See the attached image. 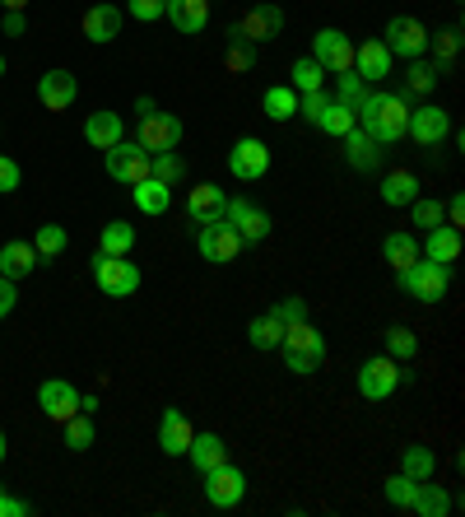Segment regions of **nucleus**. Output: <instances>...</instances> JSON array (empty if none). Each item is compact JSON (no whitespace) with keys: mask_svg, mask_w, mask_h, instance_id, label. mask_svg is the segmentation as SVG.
<instances>
[{"mask_svg":"<svg viewBox=\"0 0 465 517\" xmlns=\"http://www.w3.org/2000/svg\"><path fill=\"white\" fill-rule=\"evenodd\" d=\"M354 122H359V131H368L377 145H396V140H405V122H410V98L372 89V94H363L359 108H354Z\"/></svg>","mask_w":465,"mask_h":517,"instance_id":"f257e3e1","label":"nucleus"},{"mask_svg":"<svg viewBox=\"0 0 465 517\" xmlns=\"http://www.w3.org/2000/svg\"><path fill=\"white\" fill-rule=\"evenodd\" d=\"M396 280H400V289H405L414 303H442V299H447V289H452V266L419 257L414 266H405Z\"/></svg>","mask_w":465,"mask_h":517,"instance_id":"f03ea898","label":"nucleus"},{"mask_svg":"<svg viewBox=\"0 0 465 517\" xmlns=\"http://www.w3.org/2000/svg\"><path fill=\"white\" fill-rule=\"evenodd\" d=\"M93 285L103 289L107 299H131L140 289V266L131 257H107V252H93Z\"/></svg>","mask_w":465,"mask_h":517,"instance_id":"7ed1b4c3","label":"nucleus"},{"mask_svg":"<svg viewBox=\"0 0 465 517\" xmlns=\"http://www.w3.org/2000/svg\"><path fill=\"white\" fill-rule=\"evenodd\" d=\"M196 247H200V257L210 261V266H228V261H238L242 257V233L228 224V219H214V224H200L196 229Z\"/></svg>","mask_w":465,"mask_h":517,"instance_id":"20e7f679","label":"nucleus"},{"mask_svg":"<svg viewBox=\"0 0 465 517\" xmlns=\"http://www.w3.org/2000/svg\"><path fill=\"white\" fill-rule=\"evenodd\" d=\"M182 117H177V112H145V117H140V131H135V145H140V150L145 154H163V150H177V145H182Z\"/></svg>","mask_w":465,"mask_h":517,"instance_id":"39448f33","label":"nucleus"},{"mask_svg":"<svg viewBox=\"0 0 465 517\" xmlns=\"http://www.w3.org/2000/svg\"><path fill=\"white\" fill-rule=\"evenodd\" d=\"M405 136L419 145V150H438L442 140L452 136V112L438 108V103H424V108H410V122H405Z\"/></svg>","mask_w":465,"mask_h":517,"instance_id":"423d86ee","label":"nucleus"},{"mask_svg":"<svg viewBox=\"0 0 465 517\" xmlns=\"http://www.w3.org/2000/svg\"><path fill=\"white\" fill-rule=\"evenodd\" d=\"M382 42H386V52H391V56H400V61H414V56L428 52V28L419 24L414 14H396V19H386Z\"/></svg>","mask_w":465,"mask_h":517,"instance_id":"0eeeda50","label":"nucleus"},{"mask_svg":"<svg viewBox=\"0 0 465 517\" xmlns=\"http://www.w3.org/2000/svg\"><path fill=\"white\" fill-rule=\"evenodd\" d=\"M247 499V471L233 462H219L205 471V504L210 508H238Z\"/></svg>","mask_w":465,"mask_h":517,"instance_id":"6e6552de","label":"nucleus"},{"mask_svg":"<svg viewBox=\"0 0 465 517\" xmlns=\"http://www.w3.org/2000/svg\"><path fill=\"white\" fill-rule=\"evenodd\" d=\"M359 396L363 401H386V396L400 387V364L391 354H377V359H363L359 364Z\"/></svg>","mask_w":465,"mask_h":517,"instance_id":"1a4fd4ad","label":"nucleus"},{"mask_svg":"<svg viewBox=\"0 0 465 517\" xmlns=\"http://www.w3.org/2000/svg\"><path fill=\"white\" fill-rule=\"evenodd\" d=\"M103 168L112 182H126V187H135L140 177H149V154L135 145V140H117L112 150H103Z\"/></svg>","mask_w":465,"mask_h":517,"instance_id":"9d476101","label":"nucleus"},{"mask_svg":"<svg viewBox=\"0 0 465 517\" xmlns=\"http://www.w3.org/2000/svg\"><path fill=\"white\" fill-rule=\"evenodd\" d=\"M228 173L238 182H256V177L270 173V145L256 136H242L233 150H228Z\"/></svg>","mask_w":465,"mask_h":517,"instance_id":"9b49d317","label":"nucleus"},{"mask_svg":"<svg viewBox=\"0 0 465 517\" xmlns=\"http://www.w3.org/2000/svg\"><path fill=\"white\" fill-rule=\"evenodd\" d=\"M312 61H321L331 75H345V70H354V38L340 28H321L312 38Z\"/></svg>","mask_w":465,"mask_h":517,"instance_id":"f8f14e48","label":"nucleus"},{"mask_svg":"<svg viewBox=\"0 0 465 517\" xmlns=\"http://www.w3.org/2000/svg\"><path fill=\"white\" fill-rule=\"evenodd\" d=\"M279 354L284 359H312V364H321L326 359V336H321L312 322H289L284 327V336H279Z\"/></svg>","mask_w":465,"mask_h":517,"instance_id":"ddd939ff","label":"nucleus"},{"mask_svg":"<svg viewBox=\"0 0 465 517\" xmlns=\"http://www.w3.org/2000/svg\"><path fill=\"white\" fill-rule=\"evenodd\" d=\"M224 219L242 233V243H266L270 229H275L266 210H261V205H252V201H242V196H233V201L224 205Z\"/></svg>","mask_w":465,"mask_h":517,"instance_id":"4468645a","label":"nucleus"},{"mask_svg":"<svg viewBox=\"0 0 465 517\" xmlns=\"http://www.w3.org/2000/svg\"><path fill=\"white\" fill-rule=\"evenodd\" d=\"M38 410L47 415L52 424H66L75 410H80V392H75V382L66 378H47L38 387Z\"/></svg>","mask_w":465,"mask_h":517,"instance_id":"2eb2a0df","label":"nucleus"},{"mask_svg":"<svg viewBox=\"0 0 465 517\" xmlns=\"http://www.w3.org/2000/svg\"><path fill=\"white\" fill-rule=\"evenodd\" d=\"M279 33H284V10H279V5H252V10L238 19V38H247L252 47L279 38Z\"/></svg>","mask_w":465,"mask_h":517,"instance_id":"dca6fc26","label":"nucleus"},{"mask_svg":"<svg viewBox=\"0 0 465 517\" xmlns=\"http://www.w3.org/2000/svg\"><path fill=\"white\" fill-rule=\"evenodd\" d=\"M396 70V56L386 52L382 38H368L363 47H354V75H363V84H382Z\"/></svg>","mask_w":465,"mask_h":517,"instance_id":"f3484780","label":"nucleus"},{"mask_svg":"<svg viewBox=\"0 0 465 517\" xmlns=\"http://www.w3.org/2000/svg\"><path fill=\"white\" fill-rule=\"evenodd\" d=\"M38 98L47 112H66V108H75V98H80V80H75L70 70H47L38 80Z\"/></svg>","mask_w":465,"mask_h":517,"instance_id":"a211bd4d","label":"nucleus"},{"mask_svg":"<svg viewBox=\"0 0 465 517\" xmlns=\"http://www.w3.org/2000/svg\"><path fill=\"white\" fill-rule=\"evenodd\" d=\"M224 205H228V196H224V187H214V182H200V187L186 191V219H191L196 229L224 219Z\"/></svg>","mask_w":465,"mask_h":517,"instance_id":"6ab92c4d","label":"nucleus"},{"mask_svg":"<svg viewBox=\"0 0 465 517\" xmlns=\"http://www.w3.org/2000/svg\"><path fill=\"white\" fill-rule=\"evenodd\" d=\"M191 420H186V410L168 406L163 410V420H159V452L163 457H186V448H191Z\"/></svg>","mask_w":465,"mask_h":517,"instance_id":"aec40b11","label":"nucleus"},{"mask_svg":"<svg viewBox=\"0 0 465 517\" xmlns=\"http://www.w3.org/2000/svg\"><path fill=\"white\" fill-rule=\"evenodd\" d=\"M340 140H345V164L354 168V173H377V168H382L386 150L368 136V131H359V126H354V131H349V136H340Z\"/></svg>","mask_w":465,"mask_h":517,"instance_id":"412c9836","label":"nucleus"},{"mask_svg":"<svg viewBox=\"0 0 465 517\" xmlns=\"http://www.w3.org/2000/svg\"><path fill=\"white\" fill-rule=\"evenodd\" d=\"M121 19H126V14L117 10V5H89V10H84V38L89 42H98V47H103V42H117L121 38Z\"/></svg>","mask_w":465,"mask_h":517,"instance_id":"4be33fe9","label":"nucleus"},{"mask_svg":"<svg viewBox=\"0 0 465 517\" xmlns=\"http://www.w3.org/2000/svg\"><path fill=\"white\" fill-rule=\"evenodd\" d=\"M163 19H168L177 33H205V24H210V0H168V5H163Z\"/></svg>","mask_w":465,"mask_h":517,"instance_id":"5701e85b","label":"nucleus"},{"mask_svg":"<svg viewBox=\"0 0 465 517\" xmlns=\"http://www.w3.org/2000/svg\"><path fill=\"white\" fill-rule=\"evenodd\" d=\"M84 140H89L93 150H112L117 140H126V122H121L117 112L98 108V112H89V122H84Z\"/></svg>","mask_w":465,"mask_h":517,"instance_id":"b1692460","label":"nucleus"},{"mask_svg":"<svg viewBox=\"0 0 465 517\" xmlns=\"http://www.w3.org/2000/svg\"><path fill=\"white\" fill-rule=\"evenodd\" d=\"M419 252H424L428 261L456 266V257H461V229H452V224H438V229H428L424 243H419Z\"/></svg>","mask_w":465,"mask_h":517,"instance_id":"393cba45","label":"nucleus"},{"mask_svg":"<svg viewBox=\"0 0 465 517\" xmlns=\"http://www.w3.org/2000/svg\"><path fill=\"white\" fill-rule=\"evenodd\" d=\"M131 201L140 205V215H168V205H173V187L159 182V177H140L131 187Z\"/></svg>","mask_w":465,"mask_h":517,"instance_id":"a878e982","label":"nucleus"},{"mask_svg":"<svg viewBox=\"0 0 465 517\" xmlns=\"http://www.w3.org/2000/svg\"><path fill=\"white\" fill-rule=\"evenodd\" d=\"M186 462L196 466L200 476L214 471L219 462H228V443L219 434H191V448H186Z\"/></svg>","mask_w":465,"mask_h":517,"instance_id":"bb28decb","label":"nucleus"},{"mask_svg":"<svg viewBox=\"0 0 465 517\" xmlns=\"http://www.w3.org/2000/svg\"><path fill=\"white\" fill-rule=\"evenodd\" d=\"M38 271V252H33V243H24V238H14V243L0 247V275L5 280H24V275Z\"/></svg>","mask_w":465,"mask_h":517,"instance_id":"cd10ccee","label":"nucleus"},{"mask_svg":"<svg viewBox=\"0 0 465 517\" xmlns=\"http://www.w3.org/2000/svg\"><path fill=\"white\" fill-rule=\"evenodd\" d=\"M410 513H419V517H447V513H452V494H447V485L419 480V485H414V499H410Z\"/></svg>","mask_w":465,"mask_h":517,"instance_id":"c85d7f7f","label":"nucleus"},{"mask_svg":"<svg viewBox=\"0 0 465 517\" xmlns=\"http://www.w3.org/2000/svg\"><path fill=\"white\" fill-rule=\"evenodd\" d=\"M382 257H386V266L400 275L405 266H414V261L424 257V252H419V238H414V233H386Z\"/></svg>","mask_w":465,"mask_h":517,"instance_id":"c756f323","label":"nucleus"},{"mask_svg":"<svg viewBox=\"0 0 465 517\" xmlns=\"http://www.w3.org/2000/svg\"><path fill=\"white\" fill-rule=\"evenodd\" d=\"M428 52H433V70H438V80L452 70V61L461 56V28H438V33H428Z\"/></svg>","mask_w":465,"mask_h":517,"instance_id":"7c9ffc66","label":"nucleus"},{"mask_svg":"<svg viewBox=\"0 0 465 517\" xmlns=\"http://www.w3.org/2000/svg\"><path fill=\"white\" fill-rule=\"evenodd\" d=\"M400 471L410 480H433L438 476V452L424 448V443H410V448H400Z\"/></svg>","mask_w":465,"mask_h":517,"instance_id":"2f4dec72","label":"nucleus"},{"mask_svg":"<svg viewBox=\"0 0 465 517\" xmlns=\"http://www.w3.org/2000/svg\"><path fill=\"white\" fill-rule=\"evenodd\" d=\"M289 89L293 94H317V89H326V66L312 61V56H298L289 70Z\"/></svg>","mask_w":465,"mask_h":517,"instance_id":"473e14b6","label":"nucleus"},{"mask_svg":"<svg viewBox=\"0 0 465 517\" xmlns=\"http://www.w3.org/2000/svg\"><path fill=\"white\" fill-rule=\"evenodd\" d=\"M131 247H135V224H126V219H107L103 238H98V252H107V257H131Z\"/></svg>","mask_w":465,"mask_h":517,"instance_id":"72a5a7b5","label":"nucleus"},{"mask_svg":"<svg viewBox=\"0 0 465 517\" xmlns=\"http://www.w3.org/2000/svg\"><path fill=\"white\" fill-rule=\"evenodd\" d=\"M261 112H266L270 122H289V117H298V94H293L289 84H270L266 94H261Z\"/></svg>","mask_w":465,"mask_h":517,"instance_id":"f704fd0d","label":"nucleus"},{"mask_svg":"<svg viewBox=\"0 0 465 517\" xmlns=\"http://www.w3.org/2000/svg\"><path fill=\"white\" fill-rule=\"evenodd\" d=\"M414 196H424V191H419V177H414V173H405V168H400V173H386L382 177V201L386 205H410Z\"/></svg>","mask_w":465,"mask_h":517,"instance_id":"c9c22d12","label":"nucleus"},{"mask_svg":"<svg viewBox=\"0 0 465 517\" xmlns=\"http://www.w3.org/2000/svg\"><path fill=\"white\" fill-rule=\"evenodd\" d=\"M224 66L233 70V75H252L256 66V47L247 38H238V24L228 28V47H224Z\"/></svg>","mask_w":465,"mask_h":517,"instance_id":"e433bc0d","label":"nucleus"},{"mask_svg":"<svg viewBox=\"0 0 465 517\" xmlns=\"http://www.w3.org/2000/svg\"><path fill=\"white\" fill-rule=\"evenodd\" d=\"M279 336H284V322H279L275 313H261L247 322V341H252V350H279Z\"/></svg>","mask_w":465,"mask_h":517,"instance_id":"4c0bfd02","label":"nucleus"},{"mask_svg":"<svg viewBox=\"0 0 465 517\" xmlns=\"http://www.w3.org/2000/svg\"><path fill=\"white\" fill-rule=\"evenodd\" d=\"M438 89V70H433V61H424V56H414L410 70H405V98H424Z\"/></svg>","mask_w":465,"mask_h":517,"instance_id":"58836bf2","label":"nucleus"},{"mask_svg":"<svg viewBox=\"0 0 465 517\" xmlns=\"http://www.w3.org/2000/svg\"><path fill=\"white\" fill-rule=\"evenodd\" d=\"M149 177H159L168 187H177L186 177V159L177 150H163V154H149Z\"/></svg>","mask_w":465,"mask_h":517,"instance_id":"ea45409f","label":"nucleus"},{"mask_svg":"<svg viewBox=\"0 0 465 517\" xmlns=\"http://www.w3.org/2000/svg\"><path fill=\"white\" fill-rule=\"evenodd\" d=\"M354 126H359V122H354V108H345V103H335V98H331V103H326V112H321L317 131H326V136L340 140V136H349Z\"/></svg>","mask_w":465,"mask_h":517,"instance_id":"a19ab883","label":"nucleus"},{"mask_svg":"<svg viewBox=\"0 0 465 517\" xmlns=\"http://www.w3.org/2000/svg\"><path fill=\"white\" fill-rule=\"evenodd\" d=\"M61 429H66V448H70V452H89L93 438H98V429H93V420L84 415V410H75V415H70Z\"/></svg>","mask_w":465,"mask_h":517,"instance_id":"79ce46f5","label":"nucleus"},{"mask_svg":"<svg viewBox=\"0 0 465 517\" xmlns=\"http://www.w3.org/2000/svg\"><path fill=\"white\" fill-rule=\"evenodd\" d=\"M66 229L61 224H42L38 233H33V252H38V261H56L61 252H66Z\"/></svg>","mask_w":465,"mask_h":517,"instance_id":"37998d69","label":"nucleus"},{"mask_svg":"<svg viewBox=\"0 0 465 517\" xmlns=\"http://www.w3.org/2000/svg\"><path fill=\"white\" fill-rule=\"evenodd\" d=\"M405 210H410V224H414V229H424V233L438 229V224H447V215H442V201H433V196H414Z\"/></svg>","mask_w":465,"mask_h":517,"instance_id":"c03bdc74","label":"nucleus"},{"mask_svg":"<svg viewBox=\"0 0 465 517\" xmlns=\"http://www.w3.org/2000/svg\"><path fill=\"white\" fill-rule=\"evenodd\" d=\"M386 354H391V359H414V354H419V336H414L410 327H391L386 331Z\"/></svg>","mask_w":465,"mask_h":517,"instance_id":"a18cd8bd","label":"nucleus"},{"mask_svg":"<svg viewBox=\"0 0 465 517\" xmlns=\"http://www.w3.org/2000/svg\"><path fill=\"white\" fill-rule=\"evenodd\" d=\"M363 94H368V89H363V75H354V70L335 75V94H331L335 103H345V108H359Z\"/></svg>","mask_w":465,"mask_h":517,"instance_id":"49530a36","label":"nucleus"},{"mask_svg":"<svg viewBox=\"0 0 465 517\" xmlns=\"http://www.w3.org/2000/svg\"><path fill=\"white\" fill-rule=\"evenodd\" d=\"M414 485H419V480H410V476H405V471H396V476H391V480H386V485H382L386 504H391V508H410V499H414Z\"/></svg>","mask_w":465,"mask_h":517,"instance_id":"de8ad7c7","label":"nucleus"},{"mask_svg":"<svg viewBox=\"0 0 465 517\" xmlns=\"http://www.w3.org/2000/svg\"><path fill=\"white\" fill-rule=\"evenodd\" d=\"M326 103H331V94H326V89H317V94H298V117L317 126L321 112H326Z\"/></svg>","mask_w":465,"mask_h":517,"instance_id":"09e8293b","label":"nucleus"},{"mask_svg":"<svg viewBox=\"0 0 465 517\" xmlns=\"http://www.w3.org/2000/svg\"><path fill=\"white\" fill-rule=\"evenodd\" d=\"M24 187V168H19V159H10V154H0V196H10V191Z\"/></svg>","mask_w":465,"mask_h":517,"instance_id":"8fccbe9b","label":"nucleus"},{"mask_svg":"<svg viewBox=\"0 0 465 517\" xmlns=\"http://www.w3.org/2000/svg\"><path fill=\"white\" fill-rule=\"evenodd\" d=\"M270 313H275L279 322H284V327H289V322H303V317H307V299H298V294H289V299H279L275 308H270Z\"/></svg>","mask_w":465,"mask_h":517,"instance_id":"3c124183","label":"nucleus"},{"mask_svg":"<svg viewBox=\"0 0 465 517\" xmlns=\"http://www.w3.org/2000/svg\"><path fill=\"white\" fill-rule=\"evenodd\" d=\"M163 5H168V0H131V5H126V14H131V19H140V24H159Z\"/></svg>","mask_w":465,"mask_h":517,"instance_id":"603ef678","label":"nucleus"},{"mask_svg":"<svg viewBox=\"0 0 465 517\" xmlns=\"http://www.w3.org/2000/svg\"><path fill=\"white\" fill-rule=\"evenodd\" d=\"M14 303H19V294H14V280H5V275H0V322L14 313Z\"/></svg>","mask_w":465,"mask_h":517,"instance_id":"864d4df0","label":"nucleus"},{"mask_svg":"<svg viewBox=\"0 0 465 517\" xmlns=\"http://www.w3.org/2000/svg\"><path fill=\"white\" fill-rule=\"evenodd\" d=\"M0 28H5L10 38H19V33H24V28H28V14H24V10H5V19H0Z\"/></svg>","mask_w":465,"mask_h":517,"instance_id":"5fc2aeb1","label":"nucleus"},{"mask_svg":"<svg viewBox=\"0 0 465 517\" xmlns=\"http://www.w3.org/2000/svg\"><path fill=\"white\" fill-rule=\"evenodd\" d=\"M442 215H447V224H452V229H461V224H465V196H452V201L442 205Z\"/></svg>","mask_w":465,"mask_h":517,"instance_id":"6e6d98bb","label":"nucleus"},{"mask_svg":"<svg viewBox=\"0 0 465 517\" xmlns=\"http://www.w3.org/2000/svg\"><path fill=\"white\" fill-rule=\"evenodd\" d=\"M0 517H28V504L24 499H10V494L0 490Z\"/></svg>","mask_w":465,"mask_h":517,"instance_id":"4d7b16f0","label":"nucleus"},{"mask_svg":"<svg viewBox=\"0 0 465 517\" xmlns=\"http://www.w3.org/2000/svg\"><path fill=\"white\" fill-rule=\"evenodd\" d=\"M5 10H28V0H0Z\"/></svg>","mask_w":465,"mask_h":517,"instance_id":"13d9d810","label":"nucleus"},{"mask_svg":"<svg viewBox=\"0 0 465 517\" xmlns=\"http://www.w3.org/2000/svg\"><path fill=\"white\" fill-rule=\"evenodd\" d=\"M5 452H10V443H5V434H0V462H5Z\"/></svg>","mask_w":465,"mask_h":517,"instance_id":"bf43d9fd","label":"nucleus"},{"mask_svg":"<svg viewBox=\"0 0 465 517\" xmlns=\"http://www.w3.org/2000/svg\"><path fill=\"white\" fill-rule=\"evenodd\" d=\"M0 75H5V56H0Z\"/></svg>","mask_w":465,"mask_h":517,"instance_id":"052dcab7","label":"nucleus"},{"mask_svg":"<svg viewBox=\"0 0 465 517\" xmlns=\"http://www.w3.org/2000/svg\"><path fill=\"white\" fill-rule=\"evenodd\" d=\"M452 5H461V0H452Z\"/></svg>","mask_w":465,"mask_h":517,"instance_id":"680f3d73","label":"nucleus"},{"mask_svg":"<svg viewBox=\"0 0 465 517\" xmlns=\"http://www.w3.org/2000/svg\"><path fill=\"white\" fill-rule=\"evenodd\" d=\"M0 490H5V485H0Z\"/></svg>","mask_w":465,"mask_h":517,"instance_id":"e2e57ef3","label":"nucleus"}]
</instances>
